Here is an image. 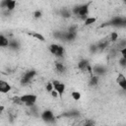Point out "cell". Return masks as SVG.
Returning <instances> with one entry per match:
<instances>
[{"instance_id":"1","label":"cell","mask_w":126,"mask_h":126,"mask_svg":"<svg viewBox=\"0 0 126 126\" xmlns=\"http://www.w3.org/2000/svg\"><path fill=\"white\" fill-rule=\"evenodd\" d=\"M72 14L76 15L78 17H80L83 20H86L88 18V13H89V4H81V5H77L76 7H74L72 10Z\"/></svg>"},{"instance_id":"2","label":"cell","mask_w":126,"mask_h":126,"mask_svg":"<svg viewBox=\"0 0 126 126\" xmlns=\"http://www.w3.org/2000/svg\"><path fill=\"white\" fill-rule=\"evenodd\" d=\"M20 98H21L22 104H24L28 107H31V106H33L35 104L37 96L33 94H25L20 95Z\"/></svg>"},{"instance_id":"3","label":"cell","mask_w":126,"mask_h":126,"mask_svg":"<svg viewBox=\"0 0 126 126\" xmlns=\"http://www.w3.org/2000/svg\"><path fill=\"white\" fill-rule=\"evenodd\" d=\"M48 49H49L50 53L52 55H54L55 57H57V58H62L64 56V54H65L64 47L62 45H60V44H57V43H51L49 45Z\"/></svg>"},{"instance_id":"4","label":"cell","mask_w":126,"mask_h":126,"mask_svg":"<svg viewBox=\"0 0 126 126\" xmlns=\"http://www.w3.org/2000/svg\"><path fill=\"white\" fill-rule=\"evenodd\" d=\"M36 75V71L35 70H28L26 72H24L23 76L21 77V85L22 86H26L31 84V82L32 81V79L34 78V76Z\"/></svg>"},{"instance_id":"5","label":"cell","mask_w":126,"mask_h":126,"mask_svg":"<svg viewBox=\"0 0 126 126\" xmlns=\"http://www.w3.org/2000/svg\"><path fill=\"white\" fill-rule=\"evenodd\" d=\"M40 118L45 122V123H53L55 121V117H54V114L51 110L49 109H46L44 110L43 112H41L40 114Z\"/></svg>"},{"instance_id":"6","label":"cell","mask_w":126,"mask_h":126,"mask_svg":"<svg viewBox=\"0 0 126 126\" xmlns=\"http://www.w3.org/2000/svg\"><path fill=\"white\" fill-rule=\"evenodd\" d=\"M78 68L83 71V72H89V73H93V69L92 67L90 66V63L87 59H82L79 63H78Z\"/></svg>"},{"instance_id":"7","label":"cell","mask_w":126,"mask_h":126,"mask_svg":"<svg viewBox=\"0 0 126 126\" xmlns=\"http://www.w3.org/2000/svg\"><path fill=\"white\" fill-rule=\"evenodd\" d=\"M52 84H53V88H54V90L58 93L59 96H62L63 94L65 93V85H64L63 83L59 82L58 80H54V81H52Z\"/></svg>"},{"instance_id":"8","label":"cell","mask_w":126,"mask_h":126,"mask_svg":"<svg viewBox=\"0 0 126 126\" xmlns=\"http://www.w3.org/2000/svg\"><path fill=\"white\" fill-rule=\"evenodd\" d=\"M15 6H16V1H14V0H3L0 2V7L3 9H6L8 11L14 10Z\"/></svg>"},{"instance_id":"9","label":"cell","mask_w":126,"mask_h":126,"mask_svg":"<svg viewBox=\"0 0 126 126\" xmlns=\"http://www.w3.org/2000/svg\"><path fill=\"white\" fill-rule=\"evenodd\" d=\"M11 89H12V87L8 82H6L4 80L0 81V93L1 94H8L11 91Z\"/></svg>"},{"instance_id":"10","label":"cell","mask_w":126,"mask_h":126,"mask_svg":"<svg viewBox=\"0 0 126 126\" xmlns=\"http://www.w3.org/2000/svg\"><path fill=\"white\" fill-rule=\"evenodd\" d=\"M116 82L123 91H126V77L123 74H118L116 78Z\"/></svg>"},{"instance_id":"11","label":"cell","mask_w":126,"mask_h":126,"mask_svg":"<svg viewBox=\"0 0 126 126\" xmlns=\"http://www.w3.org/2000/svg\"><path fill=\"white\" fill-rule=\"evenodd\" d=\"M106 72V69L104 66L102 65H95L94 68H93V73L95 75V76H100V75H103L105 74Z\"/></svg>"},{"instance_id":"12","label":"cell","mask_w":126,"mask_h":126,"mask_svg":"<svg viewBox=\"0 0 126 126\" xmlns=\"http://www.w3.org/2000/svg\"><path fill=\"white\" fill-rule=\"evenodd\" d=\"M55 70L58 74H63L66 72V66L62 62H55Z\"/></svg>"},{"instance_id":"13","label":"cell","mask_w":126,"mask_h":126,"mask_svg":"<svg viewBox=\"0 0 126 126\" xmlns=\"http://www.w3.org/2000/svg\"><path fill=\"white\" fill-rule=\"evenodd\" d=\"M9 42H10V39L8 37H6L4 34H1L0 35V46L1 47L9 46Z\"/></svg>"},{"instance_id":"14","label":"cell","mask_w":126,"mask_h":126,"mask_svg":"<svg viewBox=\"0 0 126 126\" xmlns=\"http://www.w3.org/2000/svg\"><path fill=\"white\" fill-rule=\"evenodd\" d=\"M109 41L110 40H101V41H99L98 43H96V45H97V48H98V51H101V50H104L107 46H108V44H109Z\"/></svg>"},{"instance_id":"15","label":"cell","mask_w":126,"mask_h":126,"mask_svg":"<svg viewBox=\"0 0 126 126\" xmlns=\"http://www.w3.org/2000/svg\"><path fill=\"white\" fill-rule=\"evenodd\" d=\"M8 47H10L11 49L16 50V49H19L20 44H19V42L16 39H10V42H9V46Z\"/></svg>"},{"instance_id":"16","label":"cell","mask_w":126,"mask_h":126,"mask_svg":"<svg viewBox=\"0 0 126 126\" xmlns=\"http://www.w3.org/2000/svg\"><path fill=\"white\" fill-rule=\"evenodd\" d=\"M98 76H95V75H93L92 77H91V79H90V82H89V85L91 86V87H94V86H96L97 85V83H98Z\"/></svg>"},{"instance_id":"17","label":"cell","mask_w":126,"mask_h":126,"mask_svg":"<svg viewBox=\"0 0 126 126\" xmlns=\"http://www.w3.org/2000/svg\"><path fill=\"white\" fill-rule=\"evenodd\" d=\"M60 15L63 17V18H70L71 15H72V11L68 10V9H62L60 11Z\"/></svg>"},{"instance_id":"18","label":"cell","mask_w":126,"mask_h":126,"mask_svg":"<svg viewBox=\"0 0 126 126\" xmlns=\"http://www.w3.org/2000/svg\"><path fill=\"white\" fill-rule=\"evenodd\" d=\"M32 36H33V37H35L36 39H38V40H40V41H44L45 40V38H44V36L42 35V34H40V33H38V32H32V33H30Z\"/></svg>"},{"instance_id":"19","label":"cell","mask_w":126,"mask_h":126,"mask_svg":"<svg viewBox=\"0 0 126 126\" xmlns=\"http://www.w3.org/2000/svg\"><path fill=\"white\" fill-rule=\"evenodd\" d=\"M71 96H72V98H73L74 100H79V99L81 98V94H80L79 92L74 91V92L71 93Z\"/></svg>"},{"instance_id":"20","label":"cell","mask_w":126,"mask_h":126,"mask_svg":"<svg viewBox=\"0 0 126 126\" xmlns=\"http://www.w3.org/2000/svg\"><path fill=\"white\" fill-rule=\"evenodd\" d=\"M94 22H95V18H94V17H88V18L85 20V25H86V26L92 25V24H94Z\"/></svg>"},{"instance_id":"21","label":"cell","mask_w":126,"mask_h":126,"mask_svg":"<svg viewBox=\"0 0 126 126\" xmlns=\"http://www.w3.org/2000/svg\"><path fill=\"white\" fill-rule=\"evenodd\" d=\"M83 126H95V123H94V121L92 120V119H87V120L84 121Z\"/></svg>"},{"instance_id":"22","label":"cell","mask_w":126,"mask_h":126,"mask_svg":"<svg viewBox=\"0 0 126 126\" xmlns=\"http://www.w3.org/2000/svg\"><path fill=\"white\" fill-rule=\"evenodd\" d=\"M117 39H118V33L115 32H111L110 33V36H109V40L110 41H116Z\"/></svg>"},{"instance_id":"23","label":"cell","mask_w":126,"mask_h":126,"mask_svg":"<svg viewBox=\"0 0 126 126\" xmlns=\"http://www.w3.org/2000/svg\"><path fill=\"white\" fill-rule=\"evenodd\" d=\"M90 51H91L92 53H95V52H97V51H98L97 45H96V44H92V45L90 46Z\"/></svg>"},{"instance_id":"24","label":"cell","mask_w":126,"mask_h":126,"mask_svg":"<svg viewBox=\"0 0 126 126\" xmlns=\"http://www.w3.org/2000/svg\"><path fill=\"white\" fill-rule=\"evenodd\" d=\"M53 90H54V88H53V84H52V82L47 83V85H46V91H47L48 93H51Z\"/></svg>"},{"instance_id":"25","label":"cell","mask_w":126,"mask_h":126,"mask_svg":"<svg viewBox=\"0 0 126 126\" xmlns=\"http://www.w3.org/2000/svg\"><path fill=\"white\" fill-rule=\"evenodd\" d=\"M119 65L121 67H123V68H126V59L123 58L122 56L119 58Z\"/></svg>"},{"instance_id":"26","label":"cell","mask_w":126,"mask_h":126,"mask_svg":"<svg viewBox=\"0 0 126 126\" xmlns=\"http://www.w3.org/2000/svg\"><path fill=\"white\" fill-rule=\"evenodd\" d=\"M41 11H39V10H36V11H34L33 12V17L35 18V19H39L40 17H41Z\"/></svg>"},{"instance_id":"27","label":"cell","mask_w":126,"mask_h":126,"mask_svg":"<svg viewBox=\"0 0 126 126\" xmlns=\"http://www.w3.org/2000/svg\"><path fill=\"white\" fill-rule=\"evenodd\" d=\"M119 53L121 54V56H122L123 58H125V59H126V47H124V48L120 49V50H119Z\"/></svg>"},{"instance_id":"28","label":"cell","mask_w":126,"mask_h":126,"mask_svg":"<svg viewBox=\"0 0 126 126\" xmlns=\"http://www.w3.org/2000/svg\"><path fill=\"white\" fill-rule=\"evenodd\" d=\"M50 94H51V96H52V97H55V98L59 96V94H58V93H57V92H56L55 90H53V91H52V92L50 93Z\"/></svg>"}]
</instances>
